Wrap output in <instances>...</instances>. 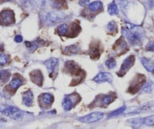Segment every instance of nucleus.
<instances>
[{"label": "nucleus", "instance_id": "obj_1", "mask_svg": "<svg viewBox=\"0 0 154 129\" xmlns=\"http://www.w3.org/2000/svg\"><path fill=\"white\" fill-rule=\"evenodd\" d=\"M122 33L131 45L136 47L141 44L143 34L140 32L139 27L131 24H127L126 27L122 29Z\"/></svg>", "mask_w": 154, "mask_h": 129}, {"label": "nucleus", "instance_id": "obj_2", "mask_svg": "<svg viewBox=\"0 0 154 129\" xmlns=\"http://www.w3.org/2000/svg\"><path fill=\"white\" fill-rule=\"evenodd\" d=\"M66 19V15L65 13L61 11H51L48 12L42 18V21L45 22V24L48 26H52L57 24L60 23Z\"/></svg>", "mask_w": 154, "mask_h": 129}, {"label": "nucleus", "instance_id": "obj_3", "mask_svg": "<svg viewBox=\"0 0 154 129\" xmlns=\"http://www.w3.org/2000/svg\"><path fill=\"white\" fill-rule=\"evenodd\" d=\"M3 115L6 116L11 117L15 120H20L23 117V112H21L19 109L14 107V106H8L5 107L2 109H0Z\"/></svg>", "mask_w": 154, "mask_h": 129}, {"label": "nucleus", "instance_id": "obj_4", "mask_svg": "<svg viewBox=\"0 0 154 129\" xmlns=\"http://www.w3.org/2000/svg\"><path fill=\"white\" fill-rule=\"evenodd\" d=\"M14 22V12L11 10H4L0 12V24L2 25H10Z\"/></svg>", "mask_w": 154, "mask_h": 129}, {"label": "nucleus", "instance_id": "obj_5", "mask_svg": "<svg viewBox=\"0 0 154 129\" xmlns=\"http://www.w3.org/2000/svg\"><path fill=\"white\" fill-rule=\"evenodd\" d=\"M103 117V113L100 112H95L90 113L88 115H85L83 117H81L79 118V120L82 122L84 123H92L95 121H99Z\"/></svg>", "mask_w": 154, "mask_h": 129}, {"label": "nucleus", "instance_id": "obj_6", "mask_svg": "<svg viewBox=\"0 0 154 129\" xmlns=\"http://www.w3.org/2000/svg\"><path fill=\"white\" fill-rule=\"evenodd\" d=\"M134 60H135L134 56H129L127 59L124 60L123 63L122 64V66H121L120 70H119V72L118 73L119 76H123L128 72V70H129L130 68L134 65Z\"/></svg>", "mask_w": 154, "mask_h": 129}, {"label": "nucleus", "instance_id": "obj_7", "mask_svg": "<svg viewBox=\"0 0 154 129\" xmlns=\"http://www.w3.org/2000/svg\"><path fill=\"white\" fill-rule=\"evenodd\" d=\"M93 81L96 83H111L112 81V75L109 72H100L93 78Z\"/></svg>", "mask_w": 154, "mask_h": 129}, {"label": "nucleus", "instance_id": "obj_8", "mask_svg": "<svg viewBox=\"0 0 154 129\" xmlns=\"http://www.w3.org/2000/svg\"><path fill=\"white\" fill-rule=\"evenodd\" d=\"M145 82V78L143 75H140V77L137 78L136 81L134 83H132L131 87L129 88V91L131 93H135L139 91L140 87L143 85Z\"/></svg>", "mask_w": 154, "mask_h": 129}, {"label": "nucleus", "instance_id": "obj_9", "mask_svg": "<svg viewBox=\"0 0 154 129\" xmlns=\"http://www.w3.org/2000/svg\"><path fill=\"white\" fill-rule=\"evenodd\" d=\"M30 78H31V80H32V81L34 83V84H36L38 86H42L43 78H42V75L40 72V71L36 70L31 72Z\"/></svg>", "mask_w": 154, "mask_h": 129}, {"label": "nucleus", "instance_id": "obj_10", "mask_svg": "<svg viewBox=\"0 0 154 129\" xmlns=\"http://www.w3.org/2000/svg\"><path fill=\"white\" fill-rule=\"evenodd\" d=\"M23 102L28 107L32 106L33 103V94L31 90H26L23 93Z\"/></svg>", "mask_w": 154, "mask_h": 129}, {"label": "nucleus", "instance_id": "obj_11", "mask_svg": "<svg viewBox=\"0 0 154 129\" xmlns=\"http://www.w3.org/2000/svg\"><path fill=\"white\" fill-rule=\"evenodd\" d=\"M57 63H58V60L56 58H51V59H48V60H46L44 62L45 66L48 69L50 73H52L54 72L55 68L57 67Z\"/></svg>", "mask_w": 154, "mask_h": 129}, {"label": "nucleus", "instance_id": "obj_12", "mask_svg": "<svg viewBox=\"0 0 154 129\" xmlns=\"http://www.w3.org/2000/svg\"><path fill=\"white\" fill-rule=\"evenodd\" d=\"M141 63L149 72H154V61L147 58H141Z\"/></svg>", "mask_w": 154, "mask_h": 129}, {"label": "nucleus", "instance_id": "obj_13", "mask_svg": "<svg viewBox=\"0 0 154 129\" xmlns=\"http://www.w3.org/2000/svg\"><path fill=\"white\" fill-rule=\"evenodd\" d=\"M126 48V43H125V41H124L122 38L118 40V41L116 43L115 46H114V50L116 52H118V53H122V52H123Z\"/></svg>", "mask_w": 154, "mask_h": 129}, {"label": "nucleus", "instance_id": "obj_14", "mask_svg": "<svg viewBox=\"0 0 154 129\" xmlns=\"http://www.w3.org/2000/svg\"><path fill=\"white\" fill-rule=\"evenodd\" d=\"M107 11L110 15H116L119 13V8H118L117 5L116 4L115 2H112L109 4Z\"/></svg>", "mask_w": 154, "mask_h": 129}, {"label": "nucleus", "instance_id": "obj_15", "mask_svg": "<svg viewBox=\"0 0 154 129\" xmlns=\"http://www.w3.org/2000/svg\"><path fill=\"white\" fill-rule=\"evenodd\" d=\"M102 7H103V4L100 1H95V2H93L91 3L88 4V8L91 11H98V10L101 9Z\"/></svg>", "mask_w": 154, "mask_h": 129}, {"label": "nucleus", "instance_id": "obj_16", "mask_svg": "<svg viewBox=\"0 0 154 129\" xmlns=\"http://www.w3.org/2000/svg\"><path fill=\"white\" fill-rule=\"evenodd\" d=\"M100 49L97 46H94L91 48L90 50V56H91V59H97L100 57Z\"/></svg>", "mask_w": 154, "mask_h": 129}, {"label": "nucleus", "instance_id": "obj_17", "mask_svg": "<svg viewBox=\"0 0 154 129\" xmlns=\"http://www.w3.org/2000/svg\"><path fill=\"white\" fill-rule=\"evenodd\" d=\"M62 104H63V109H64V110H66V111L70 110V109H72V100H71L69 96H65V97H64V99H63Z\"/></svg>", "mask_w": 154, "mask_h": 129}, {"label": "nucleus", "instance_id": "obj_18", "mask_svg": "<svg viewBox=\"0 0 154 129\" xmlns=\"http://www.w3.org/2000/svg\"><path fill=\"white\" fill-rule=\"evenodd\" d=\"M22 84H23V80L20 78H14V79L10 82L9 87H11V89H12V90H16V89L18 88Z\"/></svg>", "mask_w": 154, "mask_h": 129}, {"label": "nucleus", "instance_id": "obj_19", "mask_svg": "<svg viewBox=\"0 0 154 129\" xmlns=\"http://www.w3.org/2000/svg\"><path fill=\"white\" fill-rule=\"evenodd\" d=\"M79 50H80L79 47H78L77 45H72L66 47L64 51L67 54H76V53H79Z\"/></svg>", "mask_w": 154, "mask_h": 129}, {"label": "nucleus", "instance_id": "obj_20", "mask_svg": "<svg viewBox=\"0 0 154 129\" xmlns=\"http://www.w3.org/2000/svg\"><path fill=\"white\" fill-rule=\"evenodd\" d=\"M42 100L45 104L50 105L52 103L53 100H54V98H53L52 95L50 94V93H45V94L42 95Z\"/></svg>", "mask_w": 154, "mask_h": 129}, {"label": "nucleus", "instance_id": "obj_21", "mask_svg": "<svg viewBox=\"0 0 154 129\" xmlns=\"http://www.w3.org/2000/svg\"><path fill=\"white\" fill-rule=\"evenodd\" d=\"M11 76V73L8 70H2L0 71V80L2 81H7L9 79Z\"/></svg>", "mask_w": 154, "mask_h": 129}, {"label": "nucleus", "instance_id": "obj_22", "mask_svg": "<svg viewBox=\"0 0 154 129\" xmlns=\"http://www.w3.org/2000/svg\"><path fill=\"white\" fill-rule=\"evenodd\" d=\"M153 87H154L153 82L151 81H147V82L145 83L143 90V91L146 92V93H150V92L152 90V89H153Z\"/></svg>", "mask_w": 154, "mask_h": 129}, {"label": "nucleus", "instance_id": "obj_23", "mask_svg": "<svg viewBox=\"0 0 154 129\" xmlns=\"http://www.w3.org/2000/svg\"><path fill=\"white\" fill-rule=\"evenodd\" d=\"M143 124H146L148 126L154 125V115L143 118Z\"/></svg>", "mask_w": 154, "mask_h": 129}, {"label": "nucleus", "instance_id": "obj_24", "mask_svg": "<svg viewBox=\"0 0 154 129\" xmlns=\"http://www.w3.org/2000/svg\"><path fill=\"white\" fill-rule=\"evenodd\" d=\"M52 6H54L56 8H61L63 7V5L65 4L64 0H51Z\"/></svg>", "mask_w": 154, "mask_h": 129}, {"label": "nucleus", "instance_id": "obj_25", "mask_svg": "<svg viewBox=\"0 0 154 129\" xmlns=\"http://www.w3.org/2000/svg\"><path fill=\"white\" fill-rule=\"evenodd\" d=\"M68 31V26L65 24H60V26L58 27V33L59 34L61 35V36H63V35L66 34Z\"/></svg>", "mask_w": 154, "mask_h": 129}, {"label": "nucleus", "instance_id": "obj_26", "mask_svg": "<svg viewBox=\"0 0 154 129\" xmlns=\"http://www.w3.org/2000/svg\"><path fill=\"white\" fill-rule=\"evenodd\" d=\"M106 66L109 69H112L116 66V62L112 58H109L106 62Z\"/></svg>", "mask_w": 154, "mask_h": 129}, {"label": "nucleus", "instance_id": "obj_27", "mask_svg": "<svg viewBox=\"0 0 154 129\" xmlns=\"http://www.w3.org/2000/svg\"><path fill=\"white\" fill-rule=\"evenodd\" d=\"M125 110H126V106H122V107H120L119 109H116V110L113 111V112H112V113L109 115V117L116 116V115H121L122 113H124V112H125Z\"/></svg>", "mask_w": 154, "mask_h": 129}, {"label": "nucleus", "instance_id": "obj_28", "mask_svg": "<svg viewBox=\"0 0 154 129\" xmlns=\"http://www.w3.org/2000/svg\"><path fill=\"white\" fill-rule=\"evenodd\" d=\"M112 96H105L103 99H102V106H106L112 102Z\"/></svg>", "mask_w": 154, "mask_h": 129}, {"label": "nucleus", "instance_id": "obj_29", "mask_svg": "<svg viewBox=\"0 0 154 129\" xmlns=\"http://www.w3.org/2000/svg\"><path fill=\"white\" fill-rule=\"evenodd\" d=\"M8 62V56L7 55L0 54V66H5Z\"/></svg>", "mask_w": 154, "mask_h": 129}, {"label": "nucleus", "instance_id": "obj_30", "mask_svg": "<svg viewBox=\"0 0 154 129\" xmlns=\"http://www.w3.org/2000/svg\"><path fill=\"white\" fill-rule=\"evenodd\" d=\"M106 28H107V31H109V32H113L117 28V24L115 21H111L108 24Z\"/></svg>", "mask_w": 154, "mask_h": 129}, {"label": "nucleus", "instance_id": "obj_31", "mask_svg": "<svg viewBox=\"0 0 154 129\" xmlns=\"http://www.w3.org/2000/svg\"><path fill=\"white\" fill-rule=\"evenodd\" d=\"M146 50L149 52H154V40L148 43L147 45L146 46Z\"/></svg>", "mask_w": 154, "mask_h": 129}, {"label": "nucleus", "instance_id": "obj_32", "mask_svg": "<svg viewBox=\"0 0 154 129\" xmlns=\"http://www.w3.org/2000/svg\"><path fill=\"white\" fill-rule=\"evenodd\" d=\"M115 2H117L119 5L121 6V8H123V7H125V5H127V1L125 0H115Z\"/></svg>", "mask_w": 154, "mask_h": 129}, {"label": "nucleus", "instance_id": "obj_33", "mask_svg": "<svg viewBox=\"0 0 154 129\" xmlns=\"http://www.w3.org/2000/svg\"><path fill=\"white\" fill-rule=\"evenodd\" d=\"M37 5L42 7L45 5V0H34Z\"/></svg>", "mask_w": 154, "mask_h": 129}, {"label": "nucleus", "instance_id": "obj_34", "mask_svg": "<svg viewBox=\"0 0 154 129\" xmlns=\"http://www.w3.org/2000/svg\"><path fill=\"white\" fill-rule=\"evenodd\" d=\"M90 2V0H79V3L81 6H85V5H88Z\"/></svg>", "mask_w": 154, "mask_h": 129}, {"label": "nucleus", "instance_id": "obj_35", "mask_svg": "<svg viewBox=\"0 0 154 129\" xmlns=\"http://www.w3.org/2000/svg\"><path fill=\"white\" fill-rule=\"evenodd\" d=\"M14 41L17 43H21L23 41V37L21 35H17V36L14 37Z\"/></svg>", "mask_w": 154, "mask_h": 129}, {"label": "nucleus", "instance_id": "obj_36", "mask_svg": "<svg viewBox=\"0 0 154 129\" xmlns=\"http://www.w3.org/2000/svg\"><path fill=\"white\" fill-rule=\"evenodd\" d=\"M20 2H21L22 5L28 6L29 5V3H30V0H20Z\"/></svg>", "mask_w": 154, "mask_h": 129}, {"label": "nucleus", "instance_id": "obj_37", "mask_svg": "<svg viewBox=\"0 0 154 129\" xmlns=\"http://www.w3.org/2000/svg\"><path fill=\"white\" fill-rule=\"evenodd\" d=\"M2 50V45L0 44V51H1Z\"/></svg>", "mask_w": 154, "mask_h": 129}, {"label": "nucleus", "instance_id": "obj_38", "mask_svg": "<svg viewBox=\"0 0 154 129\" xmlns=\"http://www.w3.org/2000/svg\"><path fill=\"white\" fill-rule=\"evenodd\" d=\"M5 2H9V1H12V0H4Z\"/></svg>", "mask_w": 154, "mask_h": 129}]
</instances>
